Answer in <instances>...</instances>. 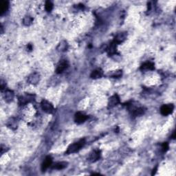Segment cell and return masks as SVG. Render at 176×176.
<instances>
[{"mask_svg":"<svg viewBox=\"0 0 176 176\" xmlns=\"http://www.w3.org/2000/svg\"><path fill=\"white\" fill-rule=\"evenodd\" d=\"M133 114L135 116H140L143 115L144 114V109L141 108V107H138V108H134L133 110Z\"/></svg>","mask_w":176,"mask_h":176,"instance_id":"d6986e66","label":"cell"},{"mask_svg":"<svg viewBox=\"0 0 176 176\" xmlns=\"http://www.w3.org/2000/svg\"><path fill=\"white\" fill-rule=\"evenodd\" d=\"M107 51H108V54L110 55H113L116 53V44L114 42H112L110 44L109 48H107Z\"/></svg>","mask_w":176,"mask_h":176,"instance_id":"ac0fdd59","label":"cell"},{"mask_svg":"<svg viewBox=\"0 0 176 176\" xmlns=\"http://www.w3.org/2000/svg\"><path fill=\"white\" fill-rule=\"evenodd\" d=\"M120 76H122V71L118 70V71H114L113 72L112 74H111V76L112 78H118Z\"/></svg>","mask_w":176,"mask_h":176,"instance_id":"7402d4cb","label":"cell"},{"mask_svg":"<svg viewBox=\"0 0 176 176\" xmlns=\"http://www.w3.org/2000/svg\"><path fill=\"white\" fill-rule=\"evenodd\" d=\"M120 102V98L117 94L112 96V97L110 98L108 101V105L110 107H114L115 106L118 105Z\"/></svg>","mask_w":176,"mask_h":176,"instance_id":"30bf717a","label":"cell"},{"mask_svg":"<svg viewBox=\"0 0 176 176\" xmlns=\"http://www.w3.org/2000/svg\"><path fill=\"white\" fill-rule=\"evenodd\" d=\"M68 166V162H56L55 163V164L52 167L53 169H63L67 167Z\"/></svg>","mask_w":176,"mask_h":176,"instance_id":"2e32d148","label":"cell"},{"mask_svg":"<svg viewBox=\"0 0 176 176\" xmlns=\"http://www.w3.org/2000/svg\"><path fill=\"white\" fill-rule=\"evenodd\" d=\"M4 100H6V102H10L12 101L14 99V93L11 90H6L5 92V94L4 95Z\"/></svg>","mask_w":176,"mask_h":176,"instance_id":"7c38bea8","label":"cell"},{"mask_svg":"<svg viewBox=\"0 0 176 176\" xmlns=\"http://www.w3.org/2000/svg\"><path fill=\"white\" fill-rule=\"evenodd\" d=\"M33 22V19L30 16H26L23 20V24L25 26H30Z\"/></svg>","mask_w":176,"mask_h":176,"instance_id":"ffe728a7","label":"cell"},{"mask_svg":"<svg viewBox=\"0 0 176 176\" xmlns=\"http://www.w3.org/2000/svg\"><path fill=\"white\" fill-rule=\"evenodd\" d=\"M45 10H46L48 12H50V11H51L53 9V3L50 1H47L46 2H45Z\"/></svg>","mask_w":176,"mask_h":176,"instance_id":"44dd1931","label":"cell"},{"mask_svg":"<svg viewBox=\"0 0 176 176\" xmlns=\"http://www.w3.org/2000/svg\"><path fill=\"white\" fill-rule=\"evenodd\" d=\"M174 110V105L173 104L164 105L161 107L160 112L163 116H168L171 114Z\"/></svg>","mask_w":176,"mask_h":176,"instance_id":"3957f363","label":"cell"},{"mask_svg":"<svg viewBox=\"0 0 176 176\" xmlns=\"http://www.w3.org/2000/svg\"><path fill=\"white\" fill-rule=\"evenodd\" d=\"M40 81V75L38 73H33L29 76L28 81L32 85H37Z\"/></svg>","mask_w":176,"mask_h":176,"instance_id":"ba28073f","label":"cell"},{"mask_svg":"<svg viewBox=\"0 0 176 176\" xmlns=\"http://www.w3.org/2000/svg\"><path fill=\"white\" fill-rule=\"evenodd\" d=\"M52 163H53V159L50 156H48V157L45 158L41 166V169L43 171L46 170L48 167H50L52 165Z\"/></svg>","mask_w":176,"mask_h":176,"instance_id":"8fae6325","label":"cell"},{"mask_svg":"<svg viewBox=\"0 0 176 176\" xmlns=\"http://www.w3.org/2000/svg\"><path fill=\"white\" fill-rule=\"evenodd\" d=\"M85 144V141L84 139L81 140V141L76 142V143H73L68 146V149H67L66 154H72L74 153L78 152L80 149L82 147H83Z\"/></svg>","mask_w":176,"mask_h":176,"instance_id":"6da1fadb","label":"cell"},{"mask_svg":"<svg viewBox=\"0 0 176 176\" xmlns=\"http://www.w3.org/2000/svg\"><path fill=\"white\" fill-rule=\"evenodd\" d=\"M100 151L99 149H96L92 151V152L89 154L88 160H89L90 162H94L97 161L100 158Z\"/></svg>","mask_w":176,"mask_h":176,"instance_id":"8992f818","label":"cell"},{"mask_svg":"<svg viewBox=\"0 0 176 176\" xmlns=\"http://www.w3.org/2000/svg\"><path fill=\"white\" fill-rule=\"evenodd\" d=\"M154 64L151 62H146L142 65L141 69L142 70H154Z\"/></svg>","mask_w":176,"mask_h":176,"instance_id":"9a60e30c","label":"cell"},{"mask_svg":"<svg viewBox=\"0 0 176 176\" xmlns=\"http://www.w3.org/2000/svg\"><path fill=\"white\" fill-rule=\"evenodd\" d=\"M127 37V32H120V33H118V35L115 37L114 42L116 45L117 44H120L123 43V42L126 40Z\"/></svg>","mask_w":176,"mask_h":176,"instance_id":"52a82bcc","label":"cell"},{"mask_svg":"<svg viewBox=\"0 0 176 176\" xmlns=\"http://www.w3.org/2000/svg\"><path fill=\"white\" fill-rule=\"evenodd\" d=\"M68 48V44L67 43V41H62L58 44V47H57V50L58 51L61 52H65L66 50H67V49Z\"/></svg>","mask_w":176,"mask_h":176,"instance_id":"e0dca14e","label":"cell"},{"mask_svg":"<svg viewBox=\"0 0 176 176\" xmlns=\"http://www.w3.org/2000/svg\"><path fill=\"white\" fill-rule=\"evenodd\" d=\"M68 66H69L68 61H66V60H62L57 66V68L56 69V72L57 74H61V73L63 72L66 70L67 68H68Z\"/></svg>","mask_w":176,"mask_h":176,"instance_id":"5b68a950","label":"cell"},{"mask_svg":"<svg viewBox=\"0 0 176 176\" xmlns=\"http://www.w3.org/2000/svg\"><path fill=\"white\" fill-rule=\"evenodd\" d=\"M8 9H9V2L7 1H1L0 2V14L2 15L7 11Z\"/></svg>","mask_w":176,"mask_h":176,"instance_id":"4fadbf2b","label":"cell"},{"mask_svg":"<svg viewBox=\"0 0 176 176\" xmlns=\"http://www.w3.org/2000/svg\"><path fill=\"white\" fill-rule=\"evenodd\" d=\"M162 149L163 151L166 152L168 149H169V144L167 143H164L162 144Z\"/></svg>","mask_w":176,"mask_h":176,"instance_id":"603a6c76","label":"cell"},{"mask_svg":"<svg viewBox=\"0 0 176 176\" xmlns=\"http://www.w3.org/2000/svg\"><path fill=\"white\" fill-rule=\"evenodd\" d=\"M41 105L42 110H43V112H46L48 114H52L54 112V107L52 105L51 102H50L46 100H43L41 103Z\"/></svg>","mask_w":176,"mask_h":176,"instance_id":"7a4b0ae2","label":"cell"},{"mask_svg":"<svg viewBox=\"0 0 176 176\" xmlns=\"http://www.w3.org/2000/svg\"><path fill=\"white\" fill-rule=\"evenodd\" d=\"M87 119V116L84 114L81 113V112H77L75 114L74 116V120L76 123L81 124L84 123L86 120Z\"/></svg>","mask_w":176,"mask_h":176,"instance_id":"9c48e42d","label":"cell"},{"mask_svg":"<svg viewBox=\"0 0 176 176\" xmlns=\"http://www.w3.org/2000/svg\"><path fill=\"white\" fill-rule=\"evenodd\" d=\"M102 75H103V73H102V71L101 70L98 69L92 72V74H91V78L93 79H98L101 78Z\"/></svg>","mask_w":176,"mask_h":176,"instance_id":"5bb4252c","label":"cell"},{"mask_svg":"<svg viewBox=\"0 0 176 176\" xmlns=\"http://www.w3.org/2000/svg\"><path fill=\"white\" fill-rule=\"evenodd\" d=\"M34 100V96L32 94H26L25 96H22L19 98V104L20 105H25Z\"/></svg>","mask_w":176,"mask_h":176,"instance_id":"277c9868","label":"cell"}]
</instances>
